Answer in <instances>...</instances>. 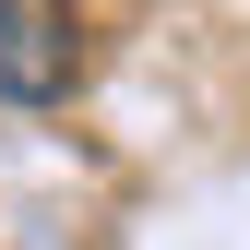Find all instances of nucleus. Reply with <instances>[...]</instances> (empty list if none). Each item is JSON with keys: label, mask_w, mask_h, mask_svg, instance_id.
Segmentation results:
<instances>
[{"label": "nucleus", "mask_w": 250, "mask_h": 250, "mask_svg": "<svg viewBox=\"0 0 250 250\" xmlns=\"http://www.w3.org/2000/svg\"><path fill=\"white\" fill-rule=\"evenodd\" d=\"M72 96V12L60 0H0V107Z\"/></svg>", "instance_id": "nucleus-1"}]
</instances>
